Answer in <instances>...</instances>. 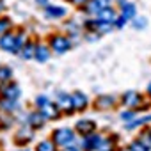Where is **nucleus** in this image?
Wrapping results in <instances>:
<instances>
[{"label": "nucleus", "mask_w": 151, "mask_h": 151, "mask_svg": "<svg viewBox=\"0 0 151 151\" xmlns=\"http://www.w3.org/2000/svg\"><path fill=\"white\" fill-rule=\"evenodd\" d=\"M52 140L55 142L57 147L73 146V142H75V132L71 128H57L52 133Z\"/></svg>", "instance_id": "obj_1"}, {"label": "nucleus", "mask_w": 151, "mask_h": 151, "mask_svg": "<svg viewBox=\"0 0 151 151\" xmlns=\"http://www.w3.org/2000/svg\"><path fill=\"white\" fill-rule=\"evenodd\" d=\"M0 48L4 52H9V53H20V48H18V34L14 32H6L0 36Z\"/></svg>", "instance_id": "obj_2"}, {"label": "nucleus", "mask_w": 151, "mask_h": 151, "mask_svg": "<svg viewBox=\"0 0 151 151\" xmlns=\"http://www.w3.org/2000/svg\"><path fill=\"white\" fill-rule=\"evenodd\" d=\"M50 48L55 53H64V52H68L71 48V39L66 37V36H60V34L52 36L50 37Z\"/></svg>", "instance_id": "obj_3"}, {"label": "nucleus", "mask_w": 151, "mask_h": 151, "mask_svg": "<svg viewBox=\"0 0 151 151\" xmlns=\"http://www.w3.org/2000/svg\"><path fill=\"white\" fill-rule=\"evenodd\" d=\"M32 130L34 128H30V126H22L18 132H14V137H13L14 144L16 146H27L34 139V132Z\"/></svg>", "instance_id": "obj_4"}, {"label": "nucleus", "mask_w": 151, "mask_h": 151, "mask_svg": "<svg viewBox=\"0 0 151 151\" xmlns=\"http://www.w3.org/2000/svg\"><path fill=\"white\" fill-rule=\"evenodd\" d=\"M0 94H2V98H9V100H18L20 94H22V89L18 84L14 82H6L0 86Z\"/></svg>", "instance_id": "obj_5"}, {"label": "nucleus", "mask_w": 151, "mask_h": 151, "mask_svg": "<svg viewBox=\"0 0 151 151\" xmlns=\"http://www.w3.org/2000/svg\"><path fill=\"white\" fill-rule=\"evenodd\" d=\"M105 7H110V0H87L86 6H84V11L87 14L98 16V13Z\"/></svg>", "instance_id": "obj_6"}, {"label": "nucleus", "mask_w": 151, "mask_h": 151, "mask_svg": "<svg viewBox=\"0 0 151 151\" xmlns=\"http://www.w3.org/2000/svg\"><path fill=\"white\" fill-rule=\"evenodd\" d=\"M55 103L59 105L60 112H64V114H73V112H75V105H73V96H71V94L59 93Z\"/></svg>", "instance_id": "obj_7"}, {"label": "nucleus", "mask_w": 151, "mask_h": 151, "mask_svg": "<svg viewBox=\"0 0 151 151\" xmlns=\"http://www.w3.org/2000/svg\"><path fill=\"white\" fill-rule=\"evenodd\" d=\"M37 110L46 117V121H53V119H59V117H60V109H59V105H57V103H53V101L45 103V105H43V107H39Z\"/></svg>", "instance_id": "obj_8"}, {"label": "nucleus", "mask_w": 151, "mask_h": 151, "mask_svg": "<svg viewBox=\"0 0 151 151\" xmlns=\"http://www.w3.org/2000/svg\"><path fill=\"white\" fill-rule=\"evenodd\" d=\"M75 132H78L82 137L91 135V133L96 132V123L93 119H80V121H77V124H75Z\"/></svg>", "instance_id": "obj_9"}, {"label": "nucleus", "mask_w": 151, "mask_h": 151, "mask_svg": "<svg viewBox=\"0 0 151 151\" xmlns=\"http://www.w3.org/2000/svg\"><path fill=\"white\" fill-rule=\"evenodd\" d=\"M121 103L124 107H130V109H135L142 103V96L137 93V91H126L123 96H121Z\"/></svg>", "instance_id": "obj_10"}, {"label": "nucleus", "mask_w": 151, "mask_h": 151, "mask_svg": "<svg viewBox=\"0 0 151 151\" xmlns=\"http://www.w3.org/2000/svg\"><path fill=\"white\" fill-rule=\"evenodd\" d=\"M119 7H121V14L119 16H123L126 22H130V20L135 18L137 9H135V4L133 2H130V0H119Z\"/></svg>", "instance_id": "obj_11"}, {"label": "nucleus", "mask_w": 151, "mask_h": 151, "mask_svg": "<svg viewBox=\"0 0 151 151\" xmlns=\"http://www.w3.org/2000/svg\"><path fill=\"white\" fill-rule=\"evenodd\" d=\"M101 139H103V137L98 135L96 132L91 133V135H86V137H84V142H82L84 151H96L98 146H100V142H101Z\"/></svg>", "instance_id": "obj_12"}, {"label": "nucleus", "mask_w": 151, "mask_h": 151, "mask_svg": "<svg viewBox=\"0 0 151 151\" xmlns=\"http://www.w3.org/2000/svg\"><path fill=\"white\" fill-rule=\"evenodd\" d=\"M114 105H116V98L110 96V94H100V96L96 98V101H94V107H96L98 110H109V109H112Z\"/></svg>", "instance_id": "obj_13"}, {"label": "nucleus", "mask_w": 151, "mask_h": 151, "mask_svg": "<svg viewBox=\"0 0 151 151\" xmlns=\"http://www.w3.org/2000/svg\"><path fill=\"white\" fill-rule=\"evenodd\" d=\"M27 123H29V126H30V128L37 130V128H43V126H45L46 117H45L39 110H36V112H30V114L27 116Z\"/></svg>", "instance_id": "obj_14"}, {"label": "nucleus", "mask_w": 151, "mask_h": 151, "mask_svg": "<svg viewBox=\"0 0 151 151\" xmlns=\"http://www.w3.org/2000/svg\"><path fill=\"white\" fill-rule=\"evenodd\" d=\"M71 96H73V105H75V110L82 112V110H86V109L89 107V100H87V96H86L84 93L75 91Z\"/></svg>", "instance_id": "obj_15"}, {"label": "nucleus", "mask_w": 151, "mask_h": 151, "mask_svg": "<svg viewBox=\"0 0 151 151\" xmlns=\"http://www.w3.org/2000/svg\"><path fill=\"white\" fill-rule=\"evenodd\" d=\"M18 109H20L18 100H9V98H2V100H0V110H2L4 114H14Z\"/></svg>", "instance_id": "obj_16"}, {"label": "nucleus", "mask_w": 151, "mask_h": 151, "mask_svg": "<svg viewBox=\"0 0 151 151\" xmlns=\"http://www.w3.org/2000/svg\"><path fill=\"white\" fill-rule=\"evenodd\" d=\"M100 22H107V23H116V20H117V13L112 9V7H105V9H101L100 13H98V16H96Z\"/></svg>", "instance_id": "obj_17"}, {"label": "nucleus", "mask_w": 151, "mask_h": 151, "mask_svg": "<svg viewBox=\"0 0 151 151\" xmlns=\"http://www.w3.org/2000/svg\"><path fill=\"white\" fill-rule=\"evenodd\" d=\"M50 52H52L50 45H37L36 46V57L34 59L37 62H46L50 59Z\"/></svg>", "instance_id": "obj_18"}, {"label": "nucleus", "mask_w": 151, "mask_h": 151, "mask_svg": "<svg viewBox=\"0 0 151 151\" xmlns=\"http://www.w3.org/2000/svg\"><path fill=\"white\" fill-rule=\"evenodd\" d=\"M36 46H37V45H34L32 41H27V43L23 45V48H22L20 55H22L25 60H30V59H34V57H36Z\"/></svg>", "instance_id": "obj_19"}, {"label": "nucleus", "mask_w": 151, "mask_h": 151, "mask_svg": "<svg viewBox=\"0 0 151 151\" xmlns=\"http://www.w3.org/2000/svg\"><path fill=\"white\" fill-rule=\"evenodd\" d=\"M46 16L48 18H64L66 16V9L64 7H57V6H48L46 7Z\"/></svg>", "instance_id": "obj_20"}, {"label": "nucleus", "mask_w": 151, "mask_h": 151, "mask_svg": "<svg viewBox=\"0 0 151 151\" xmlns=\"http://www.w3.org/2000/svg\"><path fill=\"white\" fill-rule=\"evenodd\" d=\"M11 77H13V69L9 66H0V86L11 82Z\"/></svg>", "instance_id": "obj_21"}, {"label": "nucleus", "mask_w": 151, "mask_h": 151, "mask_svg": "<svg viewBox=\"0 0 151 151\" xmlns=\"http://www.w3.org/2000/svg\"><path fill=\"white\" fill-rule=\"evenodd\" d=\"M36 151H57V146L53 140H43L36 146Z\"/></svg>", "instance_id": "obj_22"}, {"label": "nucleus", "mask_w": 151, "mask_h": 151, "mask_svg": "<svg viewBox=\"0 0 151 151\" xmlns=\"http://www.w3.org/2000/svg\"><path fill=\"white\" fill-rule=\"evenodd\" d=\"M11 27H13L11 18H7V16H2V18H0V36L6 34V32H9Z\"/></svg>", "instance_id": "obj_23"}, {"label": "nucleus", "mask_w": 151, "mask_h": 151, "mask_svg": "<svg viewBox=\"0 0 151 151\" xmlns=\"http://www.w3.org/2000/svg\"><path fill=\"white\" fill-rule=\"evenodd\" d=\"M96 151H114V140L112 139H101Z\"/></svg>", "instance_id": "obj_24"}, {"label": "nucleus", "mask_w": 151, "mask_h": 151, "mask_svg": "<svg viewBox=\"0 0 151 151\" xmlns=\"http://www.w3.org/2000/svg\"><path fill=\"white\" fill-rule=\"evenodd\" d=\"M147 123H151V116H144L140 119H133L132 123H128V128L132 130V128H137V126H142V124H147Z\"/></svg>", "instance_id": "obj_25"}, {"label": "nucleus", "mask_w": 151, "mask_h": 151, "mask_svg": "<svg viewBox=\"0 0 151 151\" xmlns=\"http://www.w3.org/2000/svg\"><path fill=\"white\" fill-rule=\"evenodd\" d=\"M119 117H121L123 123L128 124V123H132V121L135 119V112H133V110H123V112L119 114Z\"/></svg>", "instance_id": "obj_26"}, {"label": "nucleus", "mask_w": 151, "mask_h": 151, "mask_svg": "<svg viewBox=\"0 0 151 151\" xmlns=\"http://www.w3.org/2000/svg\"><path fill=\"white\" fill-rule=\"evenodd\" d=\"M11 124H13V119L9 114L0 116V130H7V128H11Z\"/></svg>", "instance_id": "obj_27"}, {"label": "nucleus", "mask_w": 151, "mask_h": 151, "mask_svg": "<svg viewBox=\"0 0 151 151\" xmlns=\"http://www.w3.org/2000/svg\"><path fill=\"white\" fill-rule=\"evenodd\" d=\"M130 147H132V151H149V147H147L142 140H139V139H137V140H133Z\"/></svg>", "instance_id": "obj_28"}, {"label": "nucleus", "mask_w": 151, "mask_h": 151, "mask_svg": "<svg viewBox=\"0 0 151 151\" xmlns=\"http://www.w3.org/2000/svg\"><path fill=\"white\" fill-rule=\"evenodd\" d=\"M132 22H133V27L135 29H146V25H147V20L144 16H135Z\"/></svg>", "instance_id": "obj_29"}, {"label": "nucleus", "mask_w": 151, "mask_h": 151, "mask_svg": "<svg viewBox=\"0 0 151 151\" xmlns=\"http://www.w3.org/2000/svg\"><path fill=\"white\" fill-rule=\"evenodd\" d=\"M48 101H50V100H48L46 96H37V98H36V107L39 109V107H43V105L48 103Z\"/></svg>", "instance_id": "obj_30"}, {"label": "nucleus", "mask_w": 151, "mask_h": 151, "mask_svg": "<svg viewBox=\"0 0 151 151\" xmlns=\"http://www.w3.org/2000/svg\"><path fill=\"white\" fill-rule=\"evenodd\" d=\"M89 41H96L98 39V34H94V32H87V36H86Z\"/></svg>", "instance_id": "obj_31"}, {"label": "nucleus", "mask_w": 151, "mask_h": 151, "mask_svg": "<svg viewBox=\"0 0 151 151\" xmlns=\"http://www.w3.org/2000/svg\"><path fill=\"white\" fill-rule=\"evenodd\" d=\"M60 151H78V147H75V146H66V147H60Z\"/></svg>", "instance_id": "obj_32"}, {"label": "nucleus", "mask_w": 151, "mask_h": 151, "mask_svg": "<svg viewBox=\"0 0 151 151\" xmlns=\"http://www.w3.org/2000/svg\"><path fill=\"white\" fill-rule=\"evenodd\" d=\"M36 2L39 6H43V7H48V0H36Z\"/></svg>", "instance_id": "obj_33"}, {"label": "nucleus", "mask_w": 151, "mask_h": 151, "mask_svg": "<svg viewBox=\"0 0 151 151\" xmlns=\"http://www.w3.org/2000/svg\"><path fill=\"white\" fill-rule=\"evenodd\" d=\"M71 2L75 4V6H82V4H86L87 0H71Z\"/></svg>", "instance_id": "obj_34"}, {"label": "nucleus", "mask_w": 151, "mask_h": 151, "mask_svg": "<svg viewBox=\"0 0 151 151\" xmlns=\"http://www.w3.org/2000/svg\"><path fill=\"white\" fill-rule=\"evenodd\" d=\"M6 11V4H4V0H0V14H2Z\"/></svg>", "instance_id": "obj_35"}, {"label": "nucleus", "mask_w": 151, "mask_h": 151, "mask_svg": "<svg viewBox=\"0 0 151 151\" xmlns=\"http://www.w3.org/2000/svg\"><path fill=\"white\" fill-rule=\"evenodd\" d=\"M147 94H149V96H151V82H149V84H147Z\"/></svg>", "instance_id": "obj_36"}, {"label": "nucleus", "mask_w": 151, "mask_h": 151, "mask_svg": "<svg viewBox=\"0 0 151 151\" xmlns=\"http://www.w3.org/2000/svg\"><path fill=\"white\" fill-rule=\"evenodd\" d=\"M121 151H132V147H126V149H121Z\"/></svg>", "instance_id": "obj_37"}, {"label": "nucleus", "mask_w": 151, "mask_h": 151, "mask_svg": "<svg viewBox=\"0 0 151 151\" xmlns=\"http://www.w3.org/2000/svg\"><path fill=\"white\" fill-rule=\"evenodd\" d=\"M22 151H27V149H22Z\"/></svg>", "instance_id": "obj_38"}]
</instances>
